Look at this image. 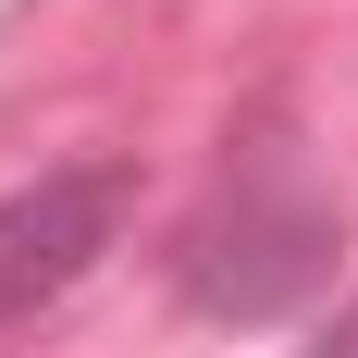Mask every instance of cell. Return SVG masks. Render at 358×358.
<instances>
[{"label": "cell", "instance_id": "obj_1", "mask_svg": "<svg viewBox=\"0 0 358 358\" xmlns=\"http://www.w3.org/2000/svg\"><path fill=\"white\" fill-rule=\"evenodd\" d=\"M322 248H334V210L296 198V185H235V210H210L185 235V296L198 309H235V322H272L322 285Z\"/></svg>", "mask_w": 358, "mask_h": 358}, {"label": "cell", "instance_id": "obj_2", "mask_svg": "<svg viewBox=\"0 0 358 358\" xmlns=\"http://www.w3.org/2000/svg\"><path fill=\"white\" fill-rule=\"evenodd\" d=\"M111 222H124V173H37L25 198H0V322H37L62 285H87Z\"/></svg>", "mask_w": 358, "mask_h": 358}, {"label": "cell", "instance_id": "obj_3", "mask_svg": "<svg viewBox=\"0 0 358 358\" xmlns=\"http://www.w3.org/2000/svg\"><path fill=\"white\" fill-rule=\"evenodd\" d=\"M309 358H358V309H346V322H334V334H322Z\"/></svg>", "mask_w": 358, "mask_h": 358}]
</instances>
